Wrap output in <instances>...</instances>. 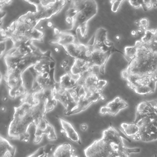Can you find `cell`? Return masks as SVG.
I'll return each instance as SVG.
<instances>
[{"mask_svg": "<svg viewBox=\"0 0 157 157\" xmlns=\"http://www.w3.org/2000/svg\"><path fill=\"white\" fill-rule=\"evenodd\" d=\"M128 62L121 77L136 93L154 92L157 83V29L147 30L140 40L124 48Z\"/></svg>", "mask_w": 157, "mask_h": 157, "instance_id": "6da1fadb", "label": "cell"}, {"mask_svg": "<svg viewBox=\"0 0 157 157\" xmlns=\"http://www.w3.org/2000/svg\"><path fill=\"white\" fill-rule=\"evenodd\" d=\"M57 101L44 90L28 93L22 97L19 106L14 107L11 121L8 127V136L28 142L30 140V129L35 127L47 114L51 112L56 105Z\"/></svg>", "mask_w": 157, "mask_h": 157, "instance_id": "7a4b0ae2", "label": "cell"}, {"mask_svg": "<svg viewBox=\"0 0 157 157\" xmlns=\"http://www.w3.org/2000/svg\"><path fill=\"white\" fill-rule=\"evenodd\" d=\"M139 148H128L102 136L84 149L86 157H129L131 153L140 151Z\"/></svg>", "mask_w": 157, "mask_h": 157, "instance_id": "3957f363", "label": "cell"}, {"mask_svg": "<svg viewBox=\"0 0 157 157\" xmlns=\"http://www.w3.org/2000/svg\"><path fill=\"white\" fill-rule=\"evenodd\" d=\"M137 124L140 127L137 140L151 142L157 140V119L145 118Z\"/></svg>", "mask_w": 157, "mask_h": 157, "instance_id": "277c9868", "label": "cell"}, {"mask_svg": "<svg viewBox=\"0 0 157 157\" xmlns=\"http://www.w3.org/2000/svg\"><path fill=\"white\" fill-rule=\"evenodd\" d=\"M33 143L37 144L41 142L44 136H46L48 140H55L57 138L54 126L47 120L43 119L35 127Z\"/></svg>", "mask_w": 157, "mask_h": 157, "instance_id": "5b68a950", "label": "cell"}, {"mask_svg": "<svg viewBox=\"0 0 157 157\" xmlns=\"http://www.w3.org/2000/svg\"><path fill=\"white\" fill-rule=\"evenodd\" d=\"M145 118L157 119V113L150 101H143L139 103L136 109V118L134 123Z\"/></svg>", "mask_w": 157, "mask_h": 157, "instance_id": "8992f818", "label": "cell"}, {"mask_svg": "<svg viewBox=\"0 0 157 157\" xmlns=\"http://www.w3.org/2000/svg\"><path fill=\"white\" fill-rule=\"evenodd\" d=\"M128 104L120 97H117L108 102L106 105L102 106L100 110V113L101 115L108 114L110 115H116L121 110L126 108Z\"/></svg>", "mask_w": 157, "mask_h": 157, "instance_id": "52a82bcc", "label": "cell"}, {"mask_svg": "<svg viewBox=\"0 0 157 157\" xmlns=\"http://www.w3.org/2000/svg\"><path fill=\"white\" fill-rule=\"evenodd\" d=\"M57 119L60 123L61 129L67 137L72 142L81 145V140L79 134L76 130L73 124L61 117L58 116Z\"/></svg>", "mask_w": 157, "mask_h": 157, "instance_id": "ba28073f", "label": "cell"}, {"mask_svg": "<svg viewBox=\"0 0 157 157\" xmlns=\"http://www.w3.org/2000/svg\"><path fill=\"white\" fill-rule=\"evenodd\" d=\"M48 157H79L75 148L70 143L56 146L50 151Z\"/></svg>", "mask_w": 157, "mask_h": 157, "instance_id": "9c48e42d", "label": "cell"}, {"mask_svg": "<svg viewBox=\"0 0 157 157\" xmlns=\"http://www.w3.org/2000/svg\"><path fill=\"white\" fill-rule=\"evenodd\" d=\"M121 131L128 138L133 140H137L138 136L140 132V127L136 123H123L120 125Z\"/></svg>", "mask_w": 157, "mask_h": 157, "instance_id": "30bf717a", "label": "cell"}, {"mask_svg": "<svg viewBox=\"0 0 157 157\" xmlns=\"http://www.w3.org/2000/svg\"><path fill=\"white\" fill-rule=\"evenodd\" d=\"M1 152L0 157H14L16 153V147L10 143V141L3 137L0 136Z\"/></svg>", "mask_w": 157, "mask_h": 157, "instance_id": "8fae6325", "label": "cell"}, {"mask_svg": "<svg viewBox=\"0 0 157 157\" xmlns=\"http://www.w3.org/2000/svg\"><path fill=\"white\" fill-rule=\"evenodd\" d=\"M129 4L131 6L135 8H139L141 6H145L146 9L150 10L152 7V4L151 2L147 1H128Z\"/></svg>", "mask_w": 157, "mask_h": 157, "instance_id": "7c38bea8", "label": "cell"}, {"mask_svg": "<svg viewBox=\"0 0 157 157\" xmlns=\"http://www.w3.org/2000/svg\"><path fill=\"white\" fill-rule=\"evenodd\" d=\"M124 2V1H111V4H112L111 10H112V11L114 13L117 12Z\"/></svg>", "mask_w": 157, "mask_h": 157, "instance_id": "4fadbf2b", "label": "cell"}, {"mask_svg": "<svg viewBox=\"0 0 157 157\" xmlns=\"http://www.w3.org/2000/svg\"><path fill=\"white\" fill-rule=\"evenodd\" d=\"M138 25L139 26L140 30L142 31H144L146 32L147 30L148 25V21L146 18H143L138 21Z\"/></svg>", "mask_w": 157, "mask_h": 157, "instance_id": "5bb4252c", "label": "cell"}, {"mask_svg": "<svg viewBox=\"0 0 157 157\" xmlns=\"http://www.w3.org/2000/svg\"><path fill=\"white\" fill-rule=\"evenodd\" d=\"M150 101L151 103L152 104V105H153L157 113V99L152 100V101Z\"/></svg>", "mask_w": 157, "mask_h": 157, "instance_id": "9a60e30c", "label": "cell"}, {"mask_svg": "<svg viewBox=\"0 0 157 157\" xmlns=\"http://www.w3.org/2000/svg\"><path fill=\"white\" fill-rule=\"evenodd\" d=\"M80 127L81 130L83 131H86L88 128V125H87V124L83 123V124L80 125Z\"/></svg>", "mask_w": 157, "mask_h": 157, "instance_id": "2e32d148", "label": "cell"}, {"mask_svg": "<svg viewBox=\"0 0 157 157\" xmlns=\"http://www.w3.org/2000/svg\"><path fill=\"white\" fill-rule=\"evenodd\" d=\"M1 54H2V52L4 51L5 48H6V44L4 41L1 42Z\"/></svg>", "mask_w": 157, "mask_h": 157, "instance_id": "e0dca14e", "label": "cell"}, {"mask_svg": "<svg viewBox=\"0 0 157 157\" xmlns=\"http://www.w3.org/2000/svg\"><path fill=\"white\" fill-rule=\"evenodd\" d=\"M56 66V63L54 61H51L48 65V67L50 69H53Z\"/></svg>", "mask_w": 157, "mask_h": 157, "instance_id": "ac0fdd59", "label": "cell"}, {"mask_svg": "<svg viewBox=\"0 0 157 157\" xmlns=\"http://www.w3.org/2000/svg\"><path fill=\"white\" fill-rule=\"evenodd\" d=\"M53 32H54V34L56 36L59 35L60 34V31L58 28H56V27L54 28Z\"/></svg>", "mask_w": 157, "mask_h": 157, "instance_id": "d6986e66", "label": "cell"}, {"mask_svg": "<svg viewBox=\"0 0 157 157\" xmlns=\"http://www.w3.org/2000/svg\"><path fill=\"white\" fill-rule=\"evenodd\" d=\"M47 26L48 27V28H52L53 27V25H54V24H53V22H52V21H49L46 24Z\"/></svg>", "mask_w": 157, "mask_h": 157, "instance_id": "ffe728a7", "label": "cell"}, {"mask_svg": "<svg viewBox=\"0 0 157 157\" xmlns=\"http://www.w3.org/2000/svg\"><path fill=\"white\" fill-rule=\"evenodd\" d=\"M71 67H70V66H67L65 68L64 70H65V71H66V72H69V71H71Z\"/></svg>", "mask_w": 157, "mask_h": 157, "instance_id": "44dd1931", "label": "cell"}, {"mask_svg": "<svg viewBox=\"0 0 157 157\" xmlns=\"http://www.w3.org/2000/svg\"><path fill=\"white\" fill-rule=\"evenodd\" d=\"M54 50L56 51V53H60V51H59V48H54Z\"/></svg>", "mask_w": 157, "mask_h": 157, "instance_id": "7402d4cb", "label": "cell"}, {"mask_svg": "<svg viewBox=\"0 0 157 157\" xmlns=\"http://www.w3.org/2000/svg\"><path fill=\"white\" fill-rule=\"evenodd\" d=\"M153 157H157V155H156V154H155V155H154V156H153Z\"/></svg>", "mask_w": 157, "mask_h": 157, "instance_id": "603a6c76", "label": "cell"}]
</instances>
